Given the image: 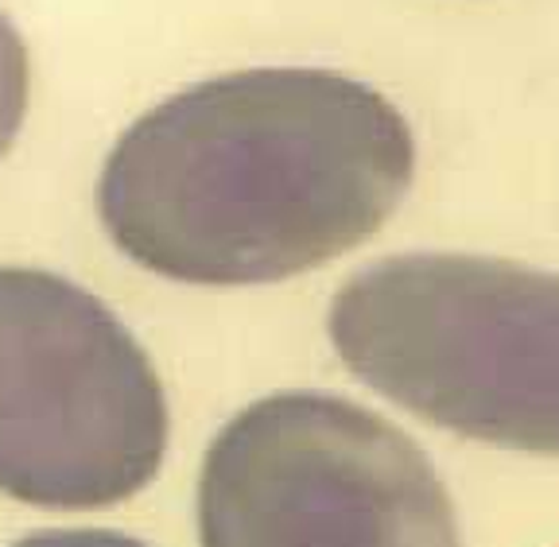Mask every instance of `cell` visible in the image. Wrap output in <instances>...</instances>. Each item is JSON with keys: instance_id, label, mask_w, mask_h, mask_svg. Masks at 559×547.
Here are the masks:
<instances>
[{"instance_id": "1", "label": "cell", "mask_w": 559, "mask_h": 547, "mask_svg": "<svg viewBox=\"0 0 559 547\" xmlns=\"http://www.w3.org/2000/svg\"><path fill=\"white\" fill-rule=\"evenodd\" d=\"M412 175L408 121L373 86L257 67L132 121L102 167L97 214L132 264L164 280L276 284L369 241Z\"/></svg>"}, {"instance_id": "2", "label": "cell", "mask_w": 559, "mask_h": 547, "mask_svg": "<svg viewBox=\"0 0 559 547\" xmlns=\"http://www.w3.org/2000/svg\"><path fill=\"white\" fill-rule=\"evenodd\" d=\"M346 369L474 443L559 459V276L466 252H404L338 287Z\"/></svg>"}, {"instance_id": "3", "label": "cell", "mask_w": 559, "mask_h": 547, "mask_svg": "<svg viewBox=\"0 0 559 547\" xmlns=\"http://www.w3.org/2000/svg\"><path fill=\"white\" fill-rule=\"evenodd\" d=\"M167 400L152 357L74 280L0 269V494L105 509L164 466Z\"/></svg>"}, {"instance_id": "4", "label": "cell", "mask_w": 559, "mask_h": 547, "mask_svg": "<svg viewBox=\"0 0 559 547\" xmlns=\"http://www.w3.org/2000/svg\"><path fill=\"white\" fill-rule=\"evenodd\" d=\"M202 547H463L447 486L401 427L331 392L237 412L199 474Z\"/></svg>"}, {"instance_id": "5", "label": "cell", "mask_w": 559, "mask_h": 547, "mask_svg": "<svg viewBox=\"0 0 559 547\" xmlns=\"http://www.w3.org/2000/svg\"><path fill=\"white\" fill-rule=\"evenodd\" d=\"M27 90H32L27 47L12 27V20L0 12V159L20 136V124L27 114Z\"/></svg>"}, {"instance_id": "6", "label": "cell", "mask_w": 559, "mask_h": 547, "mask_svg": "<svg viewBox=\"0 0 559 547\" xmlns=\"http://www.w3.org/2000/svg\"><path fill=\"white\" fill-rule=\"evenodd\" d=\"M12 547H148L121 532H105V528H51V532H35V536L16 539Z\"/></svg>"}]
</instances>
